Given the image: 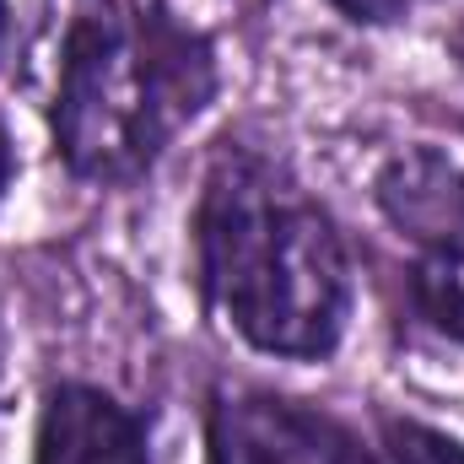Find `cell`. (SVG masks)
Wrapping results in <instances>:
<instances>
[{"label": "cell", "mask_w": 464, "mask_h": 464, "mask_svg": "<svg viewBox=\"0 0 464 464\" xmlns=\"http://www.w3.org/2000/svg\"><path fill=\"white\" fill-rule=\"evenodd\" d=\"M411 303L416 314L464 346V243H449V248H427L411 270Z\"/></svg>", "instance_id": "obj_6"}, {"label": "cell", "mask_w": 464, "mask_h": 464, "mask_svg": "<svg viewBox=\"0 0 464 464\" xmlns=\"http://www.w3.org/2000/svg\"><path fill=\"white\" fill-rule=\"evenodd\" d=\"M211 98L217 49L162 0H71L49 124L82 184H140Z\"/></svg>", "instance_id": "obj_2"}, {"label": "cell", "mask_w": 464, "mask_h": 464, "mask_svg": "<svg viewBox=\"0 0 464 464\" xmlns=\"http://www.w3.org/2000/svg\"><path fill=\"white\" fill-rule=\"evenodd\" d=\"M33 464H151L146 421L98 383H54L38 411Z\"/></svg>", "instance_id": "obj_4"}, {"label": "cell", "mask_w": 464, "mask_h": 464, "mask_svg": "<svg viewBox=\"0 0 464 464\" xmlns=\"http://www.w3.org/2000/svg\"><path fill=\"white\" fill-rule=\"evenodd\" d=\"M378 211L427 248L464 243V162L438 146L394 151L372 179Z\"/></svg>", "instance_id": "obj_5"}, {"label": "cell", "mask_w": 464, "mask_h": 464, "mask_svg": "<svg viewBox=\"0 0 464 464\" xmlns=\"http://www.w3.org/2000/svg\"><path fill=\"white\" fill-rule=\"evenodd\" d=\"M346 22H362V27H389V22H405L421 0H330Z\"/></svg>", "instance_id": "obj_8"}, {"label": "cell", "mask_w": 464, "mask_h": 464, "mask_svg": "<svg viewBox=\"0 0 464 464\" xmlns=\"http://www.w3.org/2000/svg\"><path fill=\"white\" fill-rule=\"evenodd\" d=\"M0 372H5V324H0Z\"/></svg>", "instance_id": "obj_11"}, {"label": "cell", "mask_w": 464, "mask_h": 464, "mask_svg": "<svg viewBox=\"0 0 464 464\" xmlns=\"http://www.w3.org/2000/svg\"><path fill=\"white\" fill-rule=\"evenodd\" d=\"M383 464H464V443L427 421L383 416Z\"/></svg>", "instance_id": "obj_7"}, {"label": "cell", "mask_w": 464, "mask_h": 464, "mask_svg": "<svg viewBox=\"0 0 464 464\" xmlns=\"http://www.w3.org/2000/svg\"><path fill=\"white\" fill-rule=\"evenodd\" d=\"M195 286L237 341L319 362L351 319V259L330 211L270 157L217 151L195 200Z\"/></svg>", "instance_id": "obj_1"}, {"label": "cell", "mask_w": 464, "mask_h": 464, "mask_svg": "<svg viewBox=\"0 0 464 464\" xmlns=\"http://www.w3.org/2000/svg\"><path fill=\"white\" fill-rule=\"evenodd\" d=\"M211 464H383V454L308 400L222 389L211 400Z\"/></svg>", "instance_id": "obj_3"}, {"label": "cell", "mask_w": 464, "mask_h": 464, "mask_svg": "<svg viewBox=\"0 0 464 464\" xmlns=\"http://www.w3.org/2000/svg\"><path fill=\"white\" fill-rule=\"evenodd\" d=\"M11 179H16V146H11V130H5V119H0V200H5Z\"/></svg>", "instance_id": "obj_9"}, {"label": "cell", "mask_w": 464, "mask_h": 464, "mask_svg": "<svg viewBox=\"0 0 464 464\" xmlns=\"http://www.w3.org/2000/svg\"><path fill=\"white\" fill-rule=\"evenodd\" d=\"M5 38H11V5L0 0V60H5Z\"/></svg>", "instance_id": "obj_10"}]
</instances>
